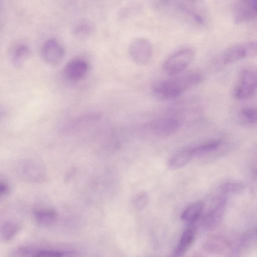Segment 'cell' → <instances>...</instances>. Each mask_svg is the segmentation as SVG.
<instances>
[{
    "instance_id": "18",
    "label": "cell",
    "mask_w": 257,
    "mask_h": 257,
    "mask_svg": "<svg viewBox=\"0 0 257 257\" xmlns=\"http://www.w3.org/2000/svg\"><path fill=\"white\" fill-rule=\"evenodd\" d=\"M204 208L202 202H197L188 206L182 212L181 219L185 222L193 224L200 218Z\"/></svg>"
},
{
    "instance_id": "15",
    "label": "cell",
    "mask_w": 257,
    "mask_h": 257,
    "mask_svg": "<svg viewBox=\"0 0 257 257\" xmlns=\"http://www.w3.org/2000/svg\"><path fill=\"white\" fill-rule=\"evenodd\" d=\"M192 147L179 151L173 155L168 161V166L172 169H178L186 165L194 158Z\"/></svg>"
},
{
    "instance_id": "13",
    "label": "cell",
    "mask_w": 257,
    "mask_h": 257,
    "mask_svg": "<svg viewBox=\"0 0 257 257\" xmlns=\"http://www.w3.org/2000/svg\"><path fill=\"white\" fill-rule=\"evenodd\" d=\"M257 16L250 3V0H240L233 10V19L236 24H240L251 20Z\"/></svg>"
},
{
    "instance_id": "26",
    "label": "cell",
    "mask_w": 257,
    "mask_h": 257,
    "mask_svg": "<svg viewBox=\"0 0 257 257\" xmlns=\"http://www.w3.org/2000/svg\"><path fill=\"white\" fill-rule=\"evenodd\" d=\"M250 3L254 11L257 14V0H250Z\"/></svg>"
},
{
    "instance_id": "22",
    "label": "cell",
    "mask_w": 257,
    "mask_h": 257,
    "mask_svg": "<svg viewBox=\"0 0 257 257\" xmlns=\"http://www.w3.org/2000/svg\"><path fill=\"white\" fill-rule=\"evenodd\" d=\"M243 189V186L238 182H227L220 186V190L223 194H237Z\"/></svg>"
},
{
    "instance_id": "25",
    "label": "cell",
    "mask_w": 257,
    "mask_h": 257,
    "mask_svg": "<svg viewBox=\"0 0 257 257\" xmlns=\"http://www.w3.org/2000/svg\"><path fill=\"white\" fill-rule=\"evenodd\" d=\"M11 187L8 182L2 179L0 181V196L5 197L10 192Z\"/></svg>"
},
{
    "instance_id": "23",
    "label": "cell",
    "mask_w": 257,
    "mask_h": 257,
    "mask_svg": "<svg viewBox=\"0 0 257 257\" xmlns=\"http://www.w3.org/2000/svg\"><path fill=\"white\" fill-rule=\"evenodd\" d=\"M149 201L148 196L147 193L142 192L138 194L135 198L134 205L139 210L145 207Z\"/></svg>"
},
{
    "instance_id": "17",
    "label": "cell",
    "mask_w": 257,
    "mask_h": 257,
    "mask_svg": "<svg viewBox=\"0 0 257 257\" xmlns=\"http://www.w3.org/2000/svg\"><path fill=\"white\" fill-rule=\"evenodd\" d=\"M22 228V224L18 221L8 219L4 221L1 226V236L2 240L8 242L17 236Z\"/></svg>"
},
{
    "instance_id": "6",
    "label": "cell",
    "mask_w": 257,
    "mask_h": 257,
    "mask_svg": "<svg viewBox=\"0 0 257 257\" xmlns=\"http://www.w3.org/2000/svg\"><path fill=\"white\" fill-rule=\"evenodd\" d=\"M181 120L173 116H160L153 119L149 124V127L156 136L167 138L176 134L180 130Z\"/></svg>"
},
{
    "instance_id": "24",
    "label": "cell",
    "mask_w": 257,
    "mask_h": 257,
    "mask_svg": "<svg viewBox=\"0 0 257 257\" xmlns=\"http://www.w3.org/2000/svg\"><path fill=\"white\" fill-rule=\"evenodd\" d=\"M92 31L91 27L87 25H81L78 26L74 31L75 35L83 37L88 35Z\"/></svg>"
},
{
    "instance_id": "20",
    "label": "cell",
    "mask_w": 257,
    "mask_h": 257,
    "mask_svg": "<svg viewBox=\"0 0 257 257\" xmlns=\"http://www.w3.org/2000/svg\"><path fill=\"white\" fill-rule=\"evenodd\" d=\"M221 143L220 140H213L192 147L194 157L204 155L215 151L219 147Z\"/></svg>"
},
{
    "instance_id": "16",
    "label": "cell",
    "mask_w": 257,
    "mask_h": 257,
    "mask_svg": "<svg viewBox=\"0 0 257 257\" xmlns=\"http://www.w3.org/2000/svg\"><path fill=\"white\" fill-rule=\"evenodd\" d=\"M33 214L36 222L42 226L53 225L58 219L57 212L51 208H37L34 211Z\"/></svg>"
},
{
    "instance_id": "5",
    "label": "cell",
    "mask_w": 257,
    "mask_h": 257,
    "mask_svg": "<svg viewBox=\"0 0 257 257\" xmlns=\"http://www.w3.org/2000/svg\"><path fill=\"white\" fill-rule=\"evenodd\" d=\"M257 89V71L249 69L242 70L235 87L234 95L237 99L251 97Z\"/></svg>"
},
{
    "instance_id": "10",
    "label": "cell",
    "mask_w": 257,
    "mask_h": 257,
    "mask_svg": "<svg viewBox=\"0 0 257 257\" xmlns=\"http://www.w3.org/2000/svg\"><path fill=\"white\" fill-rule=\"evenodd\" d=\"M226 202L223 195L219 196L215 205L206 213L202 219V225L206 229H213L220 224L225 211Z\"/></svg>"
},
{
    "instance_id": "9",
    "label": "cell",
    "mask_w": 257,
    "mask_h": 257,
    "mask_svg": "<svg viewBox=\"0 0 257 257\" xmlns=\"http://www.w3.org/2000/svg\"><path fill=\"white\" fill-rule=\"evenodd\" d=\"M41 54L45 62L51 65H57L62 61L65 50L58 41L55 39H50L43 44Z\"/></svg>"
},
{
    "instance_id": "2",
    "label": "cell",
    "mask_w": 257,
    "mask_h": 257,
    "mask_svg": "<svg viewBox=\"0 0 257 257\" xmlns=\"http://www.w3.org/2000/svg\"><path fill=\"white\" fill-rule=\"evenodd\" d=\"M74 249L47 246H23L14 249L11 256H69L77 255Z\"/></svg>"
},
{
    "instance_id": "1",
    "label": "cell",
    "mask_w": 257,
    "mask_h": 257,
    "mask_svg": "<svg viewBox=\"0 0 257 257\" xmlns=\"http://www.w3.org/2000/svg\"><path fill=\"white\" fill-rule=\"evenodd\" d=\"M151 89L154 95L161 100L177 98L187 91L178 75L173 76L169 79L154 81Z\"/></svg>"
},
{
    "instance_id": "3",
    "label": "cell",
    "mask_w": 257,
    "mask_h": 257,
    "mask_svg": "<svg viewBox=\"0 0 257 257\" xmlns=\"http://www.w3.org/2000/svg\"><path fill=\"white\" fill-rule=\"evenodd\" d=\"M194 56L195 52L192 48L180 49L164 61L163 70L166 74L172 77L179 75L185 71L193 61Z\"/></svg>"
},
{
    "instance_id": "12",
    "label": "cell",
    "mask_w": 257,
    "mask_h": 257,
    "mask_svg": "<svg viewBox=\"0 0 257 257\" xmlns=\"http://www.w3.org/2000/svg\"><path fill=\"white\" fill-rule=\"evenodd\" d=\"M230 241L225 237L214 235L208 237L204 242L203 249L207 252L213 254L224 253L230 249Z\"/></svg>"
},
{
    "instance_id": "21",
    "label": "cell",
    "mask_w": 257,
    "mask_h": 257,
    "mask_svg": "<svg viewBox=\"0 0 257 257\" xmlns=\"http://www.w3.org/2000/svg\"><path fill=\"white\" fill-rule=\"evenodd\" d=\"M241 118L248 123H257V106H245L240 110Z\"/></svg>"
},
{
    "instance_id": "7",
    "label": "cell",
    "mask_w": 257,
    "mask_h": 257,
    "mask_svg": "<svg viewBox=\"0 0 257 257\" xmlns=\"http://www.w3.org/2000/svg\"><path fill=\"white\" fill-rule=\"evenodd\" d=\"M128 53L137 64L143 66L148 64L153 55V47L150 41L144 37L134 40L130 45Z\"/></svg>"
},
{
    "instance_id": "4",
    "label": "cell",
    "mask_w": 257,
    "mask_h": 257,
    "mask_svg": "<svg viewBox=\"0 0 257 257\" xmlns=\"http://www.w3.org/2000/svg\"><path fill=\"white\" fill-rule=\"evenodd\" d=\"M257 55V40L234 44L224 50L221 60L224 64H229L243 58Z\"/></svg>"
},
{
    "instance_id": "19",
    "label": "cell",
    "mask_w": 257,
    "mask_h": 257,
    "mask_svg": "<svg viewBox=\"0 0 257 257\" xmlns=\"http://www.w3.org/2000/svg\"><path fill=\"white\" fill-rule=\"evenodd\" d=\"M31 53L29 48L25 44L16 46L11 53V61L17 68L21 67Z\"/></svg>"
},
{
    "instance_id": "8",
    "label": "cell",
    "mask_w": 257,
    "mask_h": 257,
    "mask_svg": "<svg viewBox=\"0 0 257 257\" xmlns=\"http://www.w3.org/2000/svg\"><path fill=\"white\" fill-rule=\"evenodd\" d=\"M18 170L21 177L29 182H41L45 180L47 177L44 164L36 160H28L21 163Z\"/></svg>"
},
{
    "instance_id": "27",
    "label": "cell",
    "mask_w": 257,
    "mask_h": 257,
    "mask_svg": "<svg viewBox=\"0 0 257 257\" xmlns=\"http://www.w3.org/2000/svg\"><path fill=\"white\" fill-rule=\"evenodd\" d=\"M188 1H189L190 2L195 3V2H198L200 0H188Z\"/></svg>"
},
{
    "instance_id": "14",
    "label": "cell",
    "mask_w": 257,
    "mask_h": 257,
    "mask_svg": "<svg viewBox=\"0 0 257 257\" xmlns=\"http://www.w3.org/2000/svg\"><path fill=\"white\" fill-rule=\"evenodd\" d=\"M196 233V228L193 226L189 227L183 231L174 249L175 256H182L187 252L194 242Z\"/></svg>"
},
{
    "instance_id": "11",
    "label": "cell",
    "mask_w": 257,
    "mask_h": 257,
    "mask_svg": "<svg viewBox=\"0 0 257 257\" xmlns=\"http://www.w3.org/2000/svg\"><path fill=\"white\" fill-rule=\"evenodd\" d=\"M88 70V65L86 61L81 59H75L66 64L64 68V74L69 81H77L83 78Z\"/></svg>"
},
{
    "instance_id": "28",
    "label": "cell",
    "mask_w": 257,
    "mask_h": 257,
    "mask_svg": "<svg viewBox=\"0 0 257 257\" xmlns=\"http://www.w3.org/2000/svg\"></svg>"
}]
</instances>
